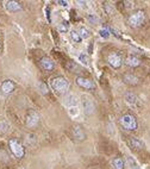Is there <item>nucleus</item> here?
Segmentation results:
<instances>
[{
	"instance_id": "9b49d317",
	"label": "nucleus",
	"mask_w": 150,
	"mask_h": 169,
	"mask_svg": "<svg viewBox=\"0 0 150 169\" xmlns=\"http://www.w3.org/2000/svg\"><path fill=\"white\" fill-rule=\"evenodd\" d=\"M5 9L7 10L9 12H18L22 10V5L17 2V1H6L5 2Z\"/></svg>"
},
{
	"instance_id": "5701e85b",
	"label": "nucleus",
	"mask_w": 150,
	"mask_h": 169,
	"mask_svg": "<svg viewBox=\"0 0 150 169\" xmlns=\"http://www.w3.org/2000/svg\"><path fill=\"white\" fill-rule=\"evenodd\" d=\"M128 163H129V166H130V168L131 169H141L140 168V166L137 164V162L133 160L132 157H128Z\"/></svg>"
},
{
	"instance_id": "ddd939ff",
	"label": "nucleus",
	"mask_w": 150,
	"mask_h": 169,
	"mask_svg": "<svg viewBox=\"0 0 150 169\" xmlns=\"http://www.w3.org/2000/svg\"><path fill=\"white\" fill-rule=\"evenodd\" d=\"M41 66L43 67V69H45V70H53L54 67H55V63H54L53 60H50L49 57H42Z\"/></svg>"
},
{
	"instance_id": "6e6552de",
	"label": "nucleus",
	"mask_w": 150,
	"mask_h": 169,
	"mask_svg": "<svg viewBox=\"0 0 150 169\" xmlns=\"http://www.w3.org/2000/svg\"><path fill=\"white\" fill-rule=\"evenodd\" d=\"M39 123V116L38 113H36L35 111L29 112L26 116V125L29 127H35Z\"/></svg>"
},
{
	"instance_id": "9d476101",
	"label": "nucleus",
	"mask_w": 150,
	"mask_h": 169,
	"mask_svg": "<svg viewBox=\"0 0 150 169\" xmlns=\"http://www.w3.org/2000/svg\"><path fill=\"white\" fill-rule=\"evenodd\" d=\"M73 136H74V138H75L76 141H80V142L86 138L85 131L82 130V127L79 126V125H75V126L73 127Z\"/></svg>"
},
{
	"instance_id": "4be33fe9",
	"label": "nucleus",
	"mask_w": 150,
	"mask_h": 169,
	"mask_svg": "<svg viewBox=\"0 0 150 169\" xmlns=\"http://www.w3.org/2000/svg\"><path fill=\"white\" fill-rule=\"evenodd\" d=\"M99 34H100V36L103 37V38H105V39H107L108 37H110V29L108 27H103V29H100V31H99Z\"/></svg>"
},
{
	"instance_id": "aec40b11",
	"label": "nucleus",
	"mask_w": 150,
	"mask_h": 169,
	"mask_svg": "<svg viewBox=\"0 0 150 169\" xmlns=\"http://www.w3.org/2000/svg\"><path fill=\"white\" fill-rule=\"evenodd\" d=\"M71 41L75 42V43H80V42L82 41V38H81L79 35V31H75V30L71 32Z\"/></svg>"
},
{
	"instance_id": "423d86ee",
	"label": "nucleus",
	"mask_w": 150,
	"mask_h": 169,
	"mask_svg": "<svg viewBox=\"0 0 150 169\" xmlns=\"http://www.w3.org/2000/svg\"><path fill=\"white\" fill-rule=\"evenodd\" d=\"M107 61H108V63H110V66H111V67H113L115 69L120 68V67H122V63H123L122 56H120L119 54H117V53L110 54V55H108V57H107Z\"/></svg>"
},
{
	"instance_id": "2eb2a0df",
	"label": "nucleus",
	"mask_w": 150,
	"mask_h": 169,
	"mask_svg": "<svg viewBox=\"0 0 150 169\" xmlns=\"http://www.w3.org/2000/svg\"><path fill=\"white\" fill-rule=\"evenodd\" d=\"M64 103H66V105L68 107H76L78 106V99L75 95H73V94H69V95H67L66 97V100H64Z\"/></svg>"
},
{
	"instance_id": "bb28decb",
	"label": "nucleus",
	"mask_w": 150,
	"mask_h": 169,
	"mask_svg": "<svg viewBox=\"0 0 150 169\" xmlns=\"http://www.w3.org/2000/svg\"><path fill=\"white\" fill-rule=\"evenodd\" d=\"M57 4H61L62 6H68V2H67V1H61V0H60V1H57Z\"/></svg>"
},
{
	"instance_id": "393cba45",
	"label": "nucleus",
	"mask_w": 150,
	"mask_h": 169,
	"mask_svg": "<svg viewBox=\"0 0 150 169\" xmlns=\"http://www.w3.org/2000/svg\"><path fill=\"white\" fill-rule=\"evenodd\" d=\"M79 60L80 61H81V62L83 63V64H86V66H87V64H88V62H89V58H88V56H87V55H86V54H80V56H79Z\"/></svg>"
},
{
	"instance_id": "20e7f679",
	"label": "nucleus",
	"mask_w": 150,
	"mask_h": 169,
	"mask_svg": "<svg viewBox=\"0 0 150 169\" xmlns=\"http://www.w3.org/2000/svg\"><path fill=\"white\" fill-rule=\"evenodd\" d=\"M144 19H145L144 12L143 11H137V12H135L133 14H131L129 17L128 23H129V25L131 27H138L144 23Z\"/></svg>"
},
{
	"instance_id": "f03ea898",
	"label": "nucleus",
	"mask_w": 150,
	"mask_h": 169,
	"mask_svg": "<svg viewBox=\"0 0 150 169\" xmlns=\"http://www.w3.org/2000/svg\"><path fill=\"white\" fill-rule=\"evenodd\" d=\"M51 87L57 93H64L69 88V82L67 79H64L62 76H57V78H54L51 80Z\"/></svg>"
},
{
	"instance_id": "b1692460",
	"label": "nucleus",
	"mask_w": 150,
	"mask_h": 169,
	"mask_svg": "<svg viewBox=\"0 0 150 169\" xmlns=\"http://www.w3.org/2000/svg\"><path fill=\"white\" fill-rule=\"evenodd\" d=\"M87 19H88L89 23H92V24H98L99 23V18H98L97 14H93V13H91L87 16Z\"/></svg>"
},
{
	"instance_id": "dca6fc26",
	"label": "nucleus",
	"mask_w": 150,
	"mask_h": 169,
	"mask_svg": "<svg viewBox=\"0 0 150 169\" xmlns=\"http://www.w3.org/2000/svg\"><path fill=\"white\" fill-rule=\"evenodd\" d=\"M129 143H130V145H131L132 148H135V149H143V147H144V143L142 142V141H140L138 138H136V137L130 138Z\"/></svg>"
},
{
	"instance_id": "f8f14e48",
	"label": "nucleus",
	"mask_w": 150,
	"mask_h": 169,
	"mask_svg": "<svg viewBox=\"0 0 150 169\" xmlns=\"http://www.w3.org/2000/svg\"><path fill=\"white\" fill-rule=\"evenodd\" d=\"M123 81L126 85H130V86H136L138 83V78L135 76L133 74H125L123 76Z\"/></svg>"
},
{
	"instance_id": "a211bd4d",
	"label": "nucleus",
	"mask_w": 150,
	"mask_h": 169,
	"mask_svg": "<svg viewBox=\"0 0 150 169\" xmlns=\"http://www.w3.org/2000/svg\"><path fill=\"white\" fill-rule=\"evenodd\" d=\"M112 166L115 169H124V161L120 157H116L115 160L112 161Z\"/></svg>"
},
{
	"instance_id": "6ab92c4d",
	"label": "nucleus",
	"mask_w": 150,
	"mask_h": 169,
	"mask_svg": "<svg viewBox=\"0 0 150 169\" xmlns=\"http://www.w3.org/2000/svg\"><path fill=\"white\" fill-rule=\"evenodd\" d=\"M10 129V124L5 120H0V135L6 134Z\"/></svg>"
},
{
	"instance_id": "4468645a",
	"label": "nucleus",
	"mask_w": 150,
	"mask_h": 169,
	"mask_svg": "<svg viewBox=\"0 0 150 169\" xmlns=\"http://www.w3.org/2000/svg\"><path fill=\"white\" fill-rule=\"evenodd\" d=\"M125 63L129 66V67H138L140 64H141V61H140V58L137 57V56H132V55H130V56H128V58L125 60Z\"/></svg>"
},
{
	"instance_id": "0eeeda50",
	"label": "nucleus",
	"mask_w": 150,
	"mask_h": 169,
	"mask_svg": "<svg viewBox=\"0 0 150 169\" xmlns=\"http://www.w3.org/2000/svg\"><path fill=\"white\" fill-rule=\"evenodd\" d=\"M76 83L79 85L81 88L85 89H94L95 88V85L92 80H89L87 78H83V76H78L76 78Z\"/></svg>"
},
{
	"instance_id": "39448f33",
	"label": "nucleus",
	"mask_w": 150,
	"mask_h": 169,
	"mask_svg": "<svg viewBox=\"0 0 150 169\" xmlns=\"http://www.w3.org/2000/svg\"><path fill=\"white\" fill-rule=\"evenodd\" d=\"M82 105H83V111H85V115H87V116H91V115H93L94 113V103H93V100L91 97L88 95H83L82 97Z\"/></svg>"
},
{
	"instance_id": "1a4fd4ad",
	"label": "nucleus",
	"mask_w": 150,
	"mask_h": 169,
	"mask_svg": "<svg viewBox=\"0 0 150 169\" xmlns=\"http://www.w3.org/2000/svg\"><path fill=\"white\" fill-rule=\"evenodd\" d=\"M14 88H16V85L13 83V81H11V80H5L2 83H1V86H0L1 93L5 94V95L11 94V93L14 91Z\"/></svg>"
},
{
	"instance_id": "7ed1b4c3",
	"label": "nucleus",
	"mask_w": 150,
	"mask_h": 169,
	"mask_svg": "<svg viewBox=\"0 0 150 169\" xmlns=\"http://www.w3.org/2000/svg\"><path fill=\"white\" fill-rule=\"evenodd\" d=\"M9 147H10V150L12 151V154H13L17 159L24 157V155H25L24 147H23V144L19 142L18 139H10Z\"/></svg>"
},
{
	"instance_id": "412c9836",
	"label": "nucleus",
	"mask_w": 150,
	"mask_h": 169,
	"mask_svg": "<svg viewBox=\"0 0 150 169\" xmlns=\"http://www.w3.org/2000/svg\"><path fill=\"white\" fill-rule=\"evenodd\" d=\"M79 35H80V37H81L82 39H86V38H88L89 36H91V34H89V31L87 30V29L81 27V29L79 30Z\"/></svg>"
},
{
	"instance_id": "f3484780",
	"label": "nucleus",
	"mask_w": 150,
	"mask_h": 169,
	"mask_svg": "<svg viewBox=\"0 0 150 169\" xmlns=\"http://www.w3.org/2000/svg\"><path fill=\"white\" fill-rule=\"evenodd\" d=\"M125 101H126L130 106H133V105L137 103V98H136V95L132 94V93H128V94H125Z\"/></svg>"
},
{
	"instance_id": "a878e982",
	"label": "nucleus",
	"mask_w": 150,
	"mask_h": 169,
	"mask_svg": "<svg viewBox=\"0 0 150 169\" xmlns=\"http://www.w3.org/2000/svg\"><path fill=\"white\" fill-rule=\"evenodd\" d=\"M59 29H60V31L64 32V31H68V29H69V25H68V23H67V22H63L61 25L59 26Z\"/></svg>"
},
{
	"instance_id": "f257e3e1",
	"label": "nucleus",
	"mask_w": 150,
	"mask_h": 169,
	"mask_svg": "<svg viewBox=\"0 0 150 169\" xmlns=\"http://www.w3.org/2000/svg\"><path fill=\"white\" fill-rule=\"evenodd\" d=\"M119 123L128 131H135L138 127V123H137L136 118L132 115H124V116H122L120 119H119Z\"/></svg>"
}]
</instances>
